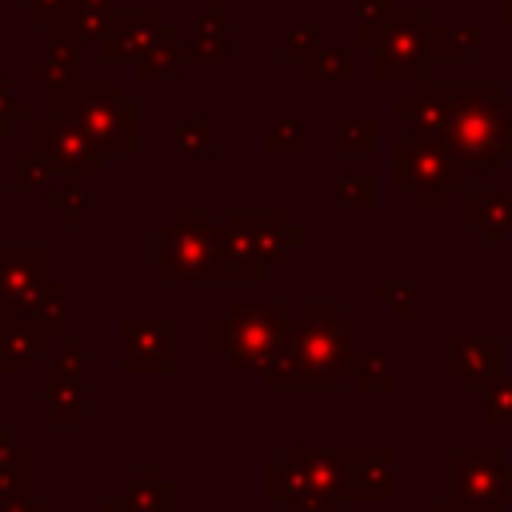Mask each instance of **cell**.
<instances>
[{"label":"cell","mask_w":512,"mask_h":512,"mask_svg":"<svg viewBox=\"0 0 512 512\" xmlns=\"http://www.w3.org/2000/svg\"><path fill=\"white\" fill-rule=\"evenodd\" d=\"M500 148H504V120H500V108L492 100H480V96L448 100L444 152L456 164L500 168Z\"/></svg>","instance_id":"obj_1"},{"label":"cell","mask_w":512,"mask_h":512,"mask_svg":"<svg viewBox=\"0 0 512 512\" xmlns=\"http://www.w3.org/2000/svg\"><path fill=\"white\" fill-rule=\"evenodd\" d=\"M216 264H224V240H216L212 228L176 224L164 232V256H160L164 276H212Z\"/></svg>","instance_id":"obj_2"},{"label":"cell","mask_w":512,"mask_h":512,"mask_svg":"<svg viewBox=\"0 0 512 512\" xmlns=\"http://www.w3.org/2000/svg\"><path fill=\"white\" fill-rule=\"evenodd\" d=\"M420 24H424V16L400 12L396 24L384 32L380 64H376V76H380V80H384V76H388V80H404V76L416 72V64L424 60V44H428V36H432V32H424Z\"/></svg>","instance_id":"obj_3"},{"label":"cell","mask_w":512,"mask_h":512,"mask_svg":"<svg viewBox=\"0 0 512 512\" xmlns=\"http://www.w3.org/2000/svg\"><path fill=\"white\" fill-rule=\"evenodd\" d=\"M396 184L412 192V200L424 204V192H444L448 184H456V176L448 172V156L428 148V144H396Z\"/></svg>","instance_id":"obj_4"},{"label":"cell","mask_w":512,"mask_h":512,"mask_svg":"<svg viewBox=\"0 0 512 512\" xmlns=\"http://www.w3.org/2000/svg\"><path fill=\"white\" fill-rule=\"evenodd\" d=\"M84 132L96 136V140H104V144H112V148H128L120 140V132L132 136V108L120 100L116 88H104V96H96V100L84 104Z\"/></svg>","instance_id":"obj_5"},{"label":"cell","mask_w":512,"mask_h":512,"mask_svg":"<svg viewBox=\"0 0 512 512\" xmlns=\"http://www.w3.org/2000/svg\"><path fill=\"white\" fill-rule=\"evenodd\" d=\"M276 304H236L232 308V332H236V348L240 352H264L276 336Z\"/></svg>","instance_id":"obj_6"},{"label":"cell","mask_w":512,"mask_h":512,"mask_svg":"<svg viewBox=\"0 0 512 512\" xmlns=\"http://www.w3.org/2000/svg\"><path fill=\"white\" fill-rule=\"evenodd\" d=\"M472 220L476 228H492V224H512V196H476L472 200Z\"/></svg>","instance_id":"obj_7"},{"label":"cell","mask_w":512,"mask_h":512,"mask_svg":"<svg viewBox=\"0 0 512 512\" xmlns=\"http://www.w3.org/2000/svg\"><path fill=\"white\" fill-rule=\"evenodd\" d=\"M368 148H372V120H344L340 152H368Z\"/></svg>","instance_id":"obj_8"},{"label":"cell","mask_w":512,"mask_h":512,"mask_svg":"<svg viewBox=\"0 0 512 512\" xmlns=\"http://www.w3.org/2000/svg\"><path fill=\"white\" fill-rule=\"evenodd\" d=\"M304 136H300V120H276L268 132V152H300Z\"/></svg>","instance_id":"obj_9"},{"label":"cell","mask_w":512,"mask_h":512,"mask_svg":"<svg viewBox=\"0 0 512 512\" xmlns=\"http://www.w3.org/2000/svg\"><path fill=\"white\" fill-rule=\"evenodd\" d=\"M340 188H344V192H340L344 204H352V200H356L360 208L372 204V192H368V188H372V176H340Z\"/></svg>","instance_id":"obj_10"},{"label":"cell","mask_w":512,"mask_h":512,"mask_svg":"<svg viewBox=\"0 0 512 512\" xmlns=\"http://www.w3.org/2000/svg\"><path fill=\"white\" fill-rule=\"evenodd\" d=\"M504 16H508V24H512V4H508V12H504Z\"/></svg>","instance_id":"obj_11"}]
</instances>
